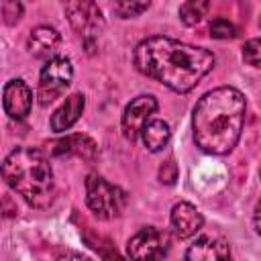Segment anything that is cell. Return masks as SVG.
<instances>
[{
    "instance_id": "obj_7",
    "label": "cell",
    "mask_w": 261,
    "mask_h": 261,
    "mask_svg": "<svg viewBox=\"0 0 261 261\" xmlns=\"http://www.w3.org/2000/svg\"><path fill=\"white\" fill-rule=\"evenodd\" d=\"M167 234L155 226H145L126 243V255L133 259H159L167 253Z\"/></svg>"
},
{
    "instance_id": "obj_14",
    "label": "cell",
    "mask_w": 261,
    "mask_h": 261,
    "mask_svg": "<svg viewBox=\"0 0 261 261\" xmlns=\"http://www.w3.org/2000/svg\"><path fill=\"white\" fill-rule=\"evenodd\" d=\"M228 257H230L228 243L216 237H200L186 251V259L190 261H212V259H228Z\"/></svg>"
},
{
    "instance_id": "obj_8",
    "label": "cell",
    "mask_w": 261,
    "mask_h": 261,
    "mask_svg": "<svg viewBox=\"0 0 261 261\" xmlns=\"http://www.w3.org/2000/svg\"><path fill=\"white\" fill-rule=\"evenodd\" d=\"M63 8L71 29L84 37L94 35L104 24V18L96 0H65Z\"/></svg>"
},
{
    "instance_id": "obj_15",
    "label": "cell",
    "mask_w": 261,
    "mask_h": 261,
    "mask_svg": "<svg viewBox=\"0 0 261 261\" xmlns=\"http://www.w3.org/2000/svg\"><path fill=\"white\" fill-rule=\"evenodd\" d=\"M141 139H143L145 147H147L151 153H157V151H161V149L169 143V139H171V128H169V124H167L165 120H161V118H151V120L143 126Z\"/></svg>"
},
{
    "instance_id": "obj_11",
    "label": "cell",
    "mask_w": 261,
    "mask_h": 261,
    "mask_svg": "<svg viewBox=\"0 0 261 261\" xmlns=\"http://www.w3.org/2000/svg\"><path fill=\"white\" fill-rule=\"evenodd\" d=\"M171 228L173 232L179 237V239H190L194 237L202 224H204V218L200 214V210L190 204V202H177L173 208H171Z\"/></svg>"
},
{
    "instance_id": "obj_23",
    "label": "cell",
    "mask_w": 261,
    "mask_h": 261,
    "mask_svg": "<svg viewBox=\"0 0 261 261\" xmlns=\"http://www.w3.org/2000/svg\"><path fill=\"white\" fill-rule=\"evenodd\" d=\"M259 175H261V171H259Z\"/></svg>"
},
{
    "instance_id": "obj_21",
    "label": "cell",
    "mask_w": 261,
    "mask_h": 261,
    "mask_svg": "<svg viewBox=\"0 0 261 261\" xmlns=\"http://www.w3.org/2000/svg\"><path fill=\"white\" fill-rule=\"evenodd\" d=\"M159 177H161L163 184H173V181H175V177H177V167H175L173 159H169V161H165V163L161 165Z\"/></svg>"
},
{
    "instance_id": "obj_4",
    "label": "cell",
    "mask_w": 261,
    "mask_h": 261,
    "mask_svg": "<svg viewBox=\"0 0 261 261\" xmlns=\"http://www.w3.org/2000/svg\"><path fill=\"white\" fill-rule=\"evenodd\" d=\"M86 204L98 218L112 220L120 216L126 204V194L118 186L106 181L102 175L90 173L86 177Z\"/></svg>"
},
{
    "instance_id": "obj_16",
    "label": "cell",
    "mask_w": 261,
    "mask_h": 261,
    "mask_svg": "<svg viewBox=\"0 0 261 261\" xmlns=\"http://www.w3.org/2000/svg\"><path fill=\"white\" fill-rule=\"evenodd\" d=\"M208 8H210V0H186L179 6V18L186 27H196L204 20Z\"/></svg>"
},
{
    "instance_id": "obj_9",
    "label": "cell",
    "mask_w": 261,
    "mask_h": 261,
    "mask_svg": "<svg viewBox=\"0 0 261 261\" xmlns=\"http://www.w3.org/2000/svg\"><path fill=\"white\" fill-rule=\"evenodd\" d=\"M49 153L57 155V157H80L84 161H94L98 155V145L94 139H90L88 135L75 133V135H67L63 139L51 141L49 145Z\"/></svg>"
},
{
    "instance_id": "obj_12",
    "label": "cell",
    "mask_w": 261,
    "mask_h": 261,
    "mask_svg": "<svg viewBox=\"0 0 261 261\" xmlns=\"http://www.w3.org/2000/svg\"><path fill=\"white\" fill-rule=\"evenodd\" d=\"M59 45H61V35L51 27H37L31 31V35L27 39V47H29L31 55H35L39 59L55 57V53L59 51Z\"/></svg>"
},
{
    "instance_id": "obj_17",
    "label": "cell",
    "mask_w": 261,
    "mask_h": 261,
    "mask_svg": "<svg viewBox=\"0 0 261 261\" xmlns=\"http://www.w3.org/2000/svg\"><path fill=\"white\" fill-rule=\"evenodd\" d=\"M110 2L114 14L120 18H135L143 14L151 4V0H110Z\"/></svg>"
},
{
    "instance_id": "obj_2",
    "label": "cell",
    "mask_w": 261,
    "mask_h": 261,
    "mask_svg": "<svg viewBox=\"0 0 261 261\" xmlns=\"http://www.w3.org/2000/svg\"><path fill=\"white\" fill-rule=\"evenodd\" d=\"M247 102L232 86H220L206 92L192 114L196 145L210 155H224L234 149L245 126Z\"/></svg>"
},
{
    "instance_id": "obj_6",
    "label": "cell",
    "mask_w": 261,
    "mask_h": 261,
    "mask_svg": "<svg viewBox=\"0 0 261 261\" xmlns=\"http://www.w3.org/2000/svg\"><path fill=\"white\" fill-rule=\"evenodd\" d=\"M157 110V100L151 96V94H143V96H137L135 100H130L122 112V135L126 141H137V137L141 135L143 126L151 120V116L155 114Z\"/></svg>"
},
{
    "instance_id": "obj_5",
    "label": "cell",
    "mask_w": 261,
    "mask_h": 261,
    "mask_svg": "<svg viewBox=\"0 0 261 261\" xmlns=\"http://www.w3.org/2000/svg\"><path fill=\"white\" fill-rule=\"evenodd\" d=\"M73 77V67L71 61L67 57H51L47 59V63L43 65L41 73H39V88H37V96L39 102L51 104L53 100H57L71 84Z\"/></svg>"
},
{
    "instance_id": "obj_3",
    "label": "cell",
    "mask_w": 261,
    "mask_h": 261,
    "mask_svg": "<svg viewBox=\"0 0 261 261\" xmlns=\"http://www.w3.org/2000/svg\"><path fill=\"white\" fill-rule=\"evenodd\" d=\"M2 177L33 208H47L53 202V169L39 149L16 147L10 151L2 163Z\"/></svg>"
},
{
    "instance_id": "obj_20",
    "label": "cell",
    "mask_w": 261,
    "mask_h": 261,
    "mask_svg": "<svg viewBox=\"0 0 261 261\" xmlns=\"http://www.w3.org/2000/svg\"><path fill=\"white\" fill-rule=\"evenodd\" d=\"M22 14V6L18 0H2V16L6 24H14Z\"/></svg>"
},
{
    "instance_id": "obj_19",
    "label": "cell",
    "mask_w": 261,
    "mask_h": 261,
    "mask_svg": "<svg viewBox=\"0 0 261 261\" xmlns=\"http://www.w3.org/2000/svg\"><path fill=\"white\" fill-rule=\"evenodd\" d=\"M243 59H245V63H249L253 67H261V37L251 39V41L245 43Z\"/></svg>"
},
{
    "instance_id": "obj_24",
    "label": "cell",
    "mask_w": 261,
    "mask_h": 261,
    "mask_svg": "<svg viewBox=\"0 0 261 261\" xmlns=\"http://www.w3.org/2000/svg\"><path fill=\"white\" fill-rule=\"evenodd\" d=\"M259 22H261V20H259Z\"/></svg>"
},
{
    "instance_id": "obj_1",
    "label": "cell",
    "mask_w": 261,
    "mask_h": 261,
    "mask_svg": "<svg viewBox=\"0 0 261 261\" xmlns=\"http://www.w3.org/2000/svg\"><path fill=\"white\" fill-rule=\"evenodd\" d=\"M133 63L143 75L186 94L214 67V55L204 47L155 35L135 47Z\"/></svg>"
},
{
    "instance_id": "obj_10",
    "label": "cell",
    "mask_w": 261,
    "mask_h": 261,
    "mask_svg": "<svg viewBox=\"0 0 261 261\" xmlns=\"http://www.w3.org/2000/svg\"><path fill=\"white\" fill-rule=\"evenodd\" d=\"M33 104V92L22 80H10L2 92V106L10 118L22 120Z\"/></svg>"
},
{
    "instance_id": "obj_18",
    "label": "cell",
    "mask_w": 261,
    "mask_h": 261,
    "mask_svg": "<svg viewBox=\"0 0 261 261\" xmlns=\"http://www.w3.org/2000/svg\"><path fill=\"white\" fill-rule=\"evenodd\" d=\"M210 37L212 39H234L237 37V29L228 18H214L210 24Z\"/></svg>"
},
{
    "instance_id": "obj_22",
    "label": "cell",
    "mask_w": 261,
    "mask_h": 261,
    "mask_svg": "<svg viewBox=\"0 0 261 261\" xmlns=\"http://www.w3.org/2000/svg\"><path fill=\"white\" fill-rule=\"evenodd\" d=\"M253 226L257 234H261V200L255 204V210H253Z\"/></svg>"
},
{
    "instance_id": "obj_13",
    "label": "cell",
    "mask_w": 261,
    "mask_h": 261,
    "mask_svg": "<svg viewBox=\"0 0 261 261\" xmlns=\"http://www.w3.org/2000/svg\"><path fill=\"white\" fill-rule=\"evenodd\" d=\"M84 108H86L84 94H71V96H67L65 102L51 114V122H49L51 124V130L53 133H65V130H69L77 122V118L82 116Z\"/></svg>"
}]
</instances>
